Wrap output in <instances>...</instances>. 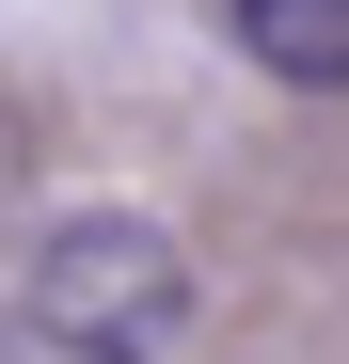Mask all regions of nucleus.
<instances>
[{
  "label": "nucleus",
  "mask_w": 349,
  "mask_h": 364,
  "mask_svg": "<svg viewBox=\"0 0 349 364\" xmlns=\"http://www.w3.org/2000/svg\"><path fill=\"white\" fill-rule=\"evenodd\" d=\"M174 348H191V254L143 206L48 222L0 301V364H174Z\"/></svg>",
  "instance_id": "nucleus-1"
},
{
  "label": "nucleus",
  "mask_w": 349,
  "mask_h": 364,
  "mask_svg": "<svg viewBox=\"0 0 349 364\" xmlns=\"http://www.w3.org/2000/svg\"><path fill=\"white\" fill-rule=\"evenodd\" d=\"M222 32H239L286 95H333L349 80V0H222Z\"/></svg>",
  "instance_id": "nucleus-2"
}]
</instances>
